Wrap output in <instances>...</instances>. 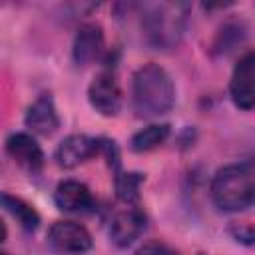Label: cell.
<instances>
[{
    "mask_svg": "<svg viewBox=\"0 0 255 255\" xmlns=\"http://www.w3.org/2000/svg\"><path fill=\"white\" fill-rule=\"evenodd\" d=\"M131 100L135 114L141 118L167 114L175 100V88L169 74L157 64L141 66L133 76Z\"/></svg>",
    "mask_w": 255,
    "mask_h": 255,
    "instance_id": "obj_1",
    "label": "cell"
},
{
    "mask_svg": "<svg viewBox=\"0 0 255 255\" xmlns=\"http://www.w3.org/2000/svg\"><path fill=\"white\" fill-rule=\"evenodd\" d=\"M26 126L40 135H50L58 129L60 118L54 108V100L50 94H42L26 112Z\"/></svg>",
    "mask_w": 255,
    "mask_h": 255,
    "instance_id": "obj_10",
    "label": "cell"
},
{
    "mask_svg": "<svg viewBox=\"0 0 255 255\" xmlns=\"http://www.w3.org/2000/svg\"><path fill=\"white\" fill-rule=\"evenodd\" d=\"M229 96L241 110L255 106V52L245 54L233 68L229 80Z\"/></svg>",
    "mask_w": 255,
    "mask_h": 255,
    "instance_id": "obj_4",
    "label": "cell"
},
{
    "mask_svg": "<svg viewBox=\"0 0 255 255\" xmlns=\"http://www.w3.org/2000/svg\"><path fill=\"white\" fill-rule=\"evenodd\" d=\"M2 205L8 213L14 215V219H18V223L26 229V231H34L40 223V217L36 213V209L32 205H28L26 201H22L20 197H14V195H8L4 193L2 195Z\"/></svg>",
    "mask_w": 255,
    "mask_h": 255,
    "instance_id": "obj_14",
    "label": "cell"
},
{
    "mask_svg": "<svg viewBox=\"0 0 255 255\" xmlns=\"http://www.w3.org/2000/svg\"><path fill=\"white\" fill-rule=\"evenodd\" d=\"M88 100L102 116H116L122 106V92L116 78L108 72L98 74L88 88Z\"/></svg>",
    "mask_w": 255,
    "mask_h": 255,
    "instance_id": "obj_6",
    "label": "cell"
},
{
    "mask_svg": "<svg viewBox=\"0 0 255 255\" xmlns=\"http://www.w3.org/2000/svg\"><path fill=\"white\" fill-rule=\"evenodd\" d=\"M54 201L58 205V209L62 211H86L88 207H92V195L90 189L74 179H66L62 183H58L56 191H54Z\"/></svg>",
    "mask_w": 255,
    "mask_h": 255,
    "instance_id": "obj_12",
    "label": "cell"
},
{
    "mask_svg": "<svg viewBox=\"0 0 255 255\" xmlns=\"http://www.w3.org/2000/svg\"><path fill=\"white\" fill-rule=\"evenodd\" d=\"M100 149H102V139H94L84 133H74V135H68L66 139H62V143L58 145L56 161L60 167L70 169V167H76L78 163L90 159L92 155L100 153Z\"/></svg>",
    "mask_w": 255,
    "mask_h": 255,
    "instance_id": "obj_7",
    "label": "cell"
},
{
    "mask_svg": "<svg viewBox=\"0 0 255 255\" xmlns=\"http://www.w3.org/2000/svg\"><path fill=\"white\" fill-rule=\"evenodd\" d=\"M167 135H169V126H167V124H151V126L139 129V131L131 137L129 145H131V149L137 151V153L149 151V149L161 145V143L167 139Z\"/></svg>",
    "mask_w": 255,
    "mask_h": 255,
    "instance_id": "obj_13",
    "label": "cell"
},
{
    "mask_svg": "<svg viewBox=\"0 0 255 255\" xmlns=\"http://www.w3.org/2000/svg\"><path fill=\"white\" fill-rule=\"evenodd\" d=\"M229 233L239 243H247V245L255 243V227L249 223H233L229 225Z\"/></svg>",
    "mask_w": 255,
    "mask_h": 255,
    "instance_id": "obj_16",
    "label": "cell"
},
{
    "mask_svg": "<svg viewBox=\"0 0 255 255\" xmlns=\"http://www.w3.org/2000/svg\"><path fill=\"white\" fill-rule=\"evenodd\" d=\"M135 255H177V253H175L171 247L163 245V243L149 241V243L141 245V247L137 249V253H135Z\"/></svg>",
    "mask_w": 255,
    "mask_h": 255,
    "instance_id": "obj_17",
    "label": "cell"
},
{
    "mask_svg": "<svg viewBox=\"0 0 255 255\" xmlns=\"http://www.w3.org/2000/svg\"><path fill=\"white\" fill-rule=\"evenodd\" d=\"M48 243L60 253H84L92 247V235L76 221H56L48 229Z\"/></svg>",
    "mask_w": 255,
    "mask_h": 255,
    "instance_id": "obj_5",
    "label": "cell"
},
{
    "mask_svg": "<svg viewBox=\"0 0 255 255\" xmlns=\"http://www.w3.org/2000/svg\"><path fill=\"white\" fill-rule=\"evenodd\" d=\"M187 22V4L181 2H153L145 4L141 12V30L153 48L169 50L179 44Z\"/></svg>",
    "mask_w": 255,
    "mask_h": 255,
    "instance_id": "obj_3",
    "label": "cell"
},
{
    "mask_svg": "<svg viewBox=\"0 0 255 255\" xmlns=\"http://www.w3.org/2000/svg\"><path fill=\"white\" fill-rule=\"evenodd\" d=\"M143 183V175L137 171H118L116 175V193L126 203H135L139 197V185Z\"/></svg>",
    "mask_w": 255,
    "mask_h": 255,
    "instance_id": "obj_15",
    "label": "cell"
},
{
    "mask_svg": "<svg viewBox=\"0 0 255 255\" xmlns=\"http://www.w3.org/2000/svg\"><path fill=\"white\" fill-rule=\"evenodd\" d=\"M143 229H145L143 211H139L137 207H128L114 215L112 227H110V237H112L114 245L128 247L141 235Z\"/></svg>",
    "mask_w": 255,
    "mask_h": 255,
    "instance_id": "obj_8",
    "label": "cell"
},
{
    "mask_svg": "<svg viewBox=\"0 0 255 255\" xmlns=\"http://www.w3.org/2000/svg\"><path fill=\"white\" fill-rule=\"evenodd\" d=\"M104 48V34L102 28L98 24H84L76 38H74V46H72V56L74 62L78 66H86L92 60L98 58V54Z\"/></svg>",
    "mask_w": 255,
    "mask_h": 255,
    "instance_id": "obj_11",
    "label": "cell"
},
{
    "mask_svg": "<svg viewBox=\"0 0 255 255\" xmlns=\"http://www.w3.org/2000/svg\"><path fill=\"white\" fill-rule=\"evenodd\" d=\"M211 199L221 211H241L255 203V161L221 167L211 181Z\"/></svg>",
    "mask_w": 255,
    "mask_h": 255,
    "instance_id": "obj_2",
    "label": "cell"
},
{
    "mask_svg": "<svg viewBox=\"0 0 255 255\" xmlns=\"http://www.w3.org/2000/svg\"><path fill=\"white\" fill-rule=\"evenodd\" d=\"M6 151L26 171L34 173L44 165V153L36 143V139L28 133H12L6 139Z\"/></svg>",
    "mask_w": 255,
    "mask_h": 255,
    "instance_id": "obj_9",
    "label": "cell"
}]
</instances>
